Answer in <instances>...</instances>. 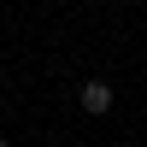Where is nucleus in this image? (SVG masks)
<instances>
[{
	"instance_id": "obj_1",
	"label": "nucleus",
	"mask_w": 147,
	"mask_h": 147,
	"mask_svg": "<svg viewBox=\"0 0 147 147\" xmlns=\"http://www.w3.org/2000/svg\"><path fill=\"white\" fill-rule=\"evenodd\" d=\"M77 100H82V112H94V118H100V112H112V100H118V94H112V82H100V77H94V82H82V94H77Z\"/></svg>"
},
{
	"instance_id": "obj_2",
	"label": "nucleus",
	"mask_w": 147,
	"mask_h": 147,
	"mask_svg": "<svg viewBox=\"0 0 147 147\" xmlns=\"http://www.w3.org/2000/svg\"><path fill=\"white\" fill-rule=\"evenodd\" d=\"M0 147H12V141H6V136H0Z\"/></svg>"
}]
</instances>
